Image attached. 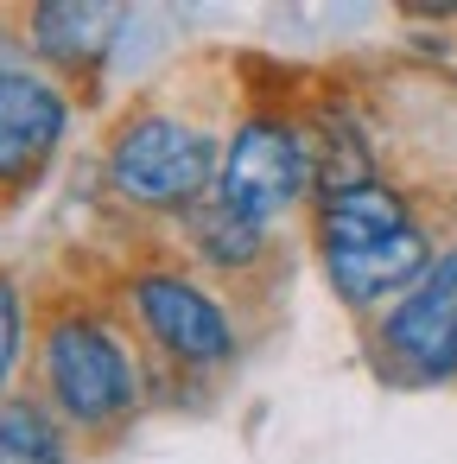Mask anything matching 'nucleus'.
<instances>
[{"label":"nucleus","mask_w":457,"mask_h":464,"mask_svg":"<svg viewBox=\"0 0 457 464\" xmlns=\"http://www.w3.org/2000/svg\"><path fill=\"white\" fill-rule=\"evenodd\" d=\"M216 179H223V140L185 115L147 109V115H128L109 140V185L134 210L191 217L210 204Z\"/></svg>","instance_id":"1"},{"label":"nucleus","mask_w":457,"mask_h":464,"mask_svg":"<svg viewBox=\"0 0 457 464\" xmlns=\"http://www.w3.org/2000/svg\"><path fill=\"white\" fill-rule=\"evenodd\" d=\"M39 375H45L52 413L71 420V426H83V432L115 426L134 407V394H140L121 337L96 312H83V305L45 318V331H39Z\"/></svg>","instance_id":"2"},{"label":"nucleus","mask_w":457,"mask_h":464,"mask_svg":"<svg viewBox=\"0 0 457 464\" xmlns=\"http://www.w3.org/2000/svg\"><path fill=\"white\" fill-rule=\"evenodd\" d=\"M318 185V153H311V134L286 115H248L229 147H223V179H216V204L248 217V223H267L280 210H292L305 191Z\"/></svg>","instance_id":"3"},{"label":"nucleus","mask_w":457,"mask_h":464,"mask_svg":"<svg viewBox=\"0 0 457 464\" xmlns=\"http://www.w3.org/2000/svg\"><path fill=\"white\" fill-rule=\"evenodd\" d=\"M128 299H134L147 337H153L172 362H185V369H216V362L235 356V324H229V312L216 305L210 286L185 280L178 267H140V274L128 280Z\"/></svg>","instance_id":"4"},{"label":"nucleus","mask_w":457,"mask_h":464,"mask_svg":"<svg viewBox=\"0 0 457 464\" xmlns=\"http://www.w3.org/2000/svg\"><path fill=\"white\" fill-rule=\"evenodd\" d=\"M381 350L406 382H451L457 375V242L425 267V280L387 305Z\"/></svg>","instance_id":"5"},{"label":"nucleus","mask_w":457,"mask_h":464,"mask_svg":"<svg viewBox=\"0 0 457 464\" xmlns=\"http://www.w3.org/2000/svg\"><path fill=\"white\" fill-rule=\"evenodd\" d=\"M64 90L39 71L7 64L0 71V198H20L45 179V166L58 160L64 140Z\"/></svg>","instance_id":"6"},{"label":"nucleus","mask_w":457,"mask_h":464,"mask_svg":"<svg viewBox=\"0 0 457 464\" xmlns=\"http://www.w3.org/2000/svg\"><path fill=\"white\" fill-rule=\"evenodd\" d=\"M318 255H368L394 236L413 229V210L394 185L381 179H362V185H343V191H318Z\"/></svg>","instance_id":"7"},{"label":"nucleus","mask_w":457,"mask_h":464,"mask_svg":"<svg viewBox=\"0 0 457 464\" xmlns=\"http://www.w3.org/2000/svg\"><path fill=\"white\" fill-rule=\"evenodd\" d=\"M432 261H438V255H432L425 229L413 223L406 236H394V242H381V248H368V255H324V274H330V286H337L343 305L368 312V305H381L387 293L406 299V293L425 280Z\"/></svg>","instance_id":"8"},{"label":"nucleus","mask_w":457,"mask_h":464,"mask_svg":"<svg viewBox=\"0 0 457 464\" xmlns=\"http://www.w3.org/2000/svg\"><path fill=\"white\" fill-rule=\"evenodd\" d=\"M121 20L128 14L109 7V0H45V7H33V20H26V33H33L26 45L58 71H96L102 52L115 45Z\"/></svg>","instance_id":"9"},{"label":"nucleus","mask_w":457,"mask_h":464,"mask_svg":"<svg viewBox=\"0 0 457 464\" xmlns=\"http://www.w3.org/2000/svg\"><path fill=\"white\" fill-rule=\"evenodd\" d=\"M185 229H191V255H197L204 267H216V274H248V267L267 255V229L248 223V217H235V210H223L216 198H210L204 210H191Z\"/></svg>","instance_id":"10"},{"label":"nucleus","mask_w":457,"mask_h":464,"mask_svg":"<svg viewBox=\"0 0 457 464\" xmlns=\"http://www.w3.org/2000/svg\"><path fill=\"white\" fill-rule=\"evenodd\" d=\"M0 464H71L64 451V420L39 394H7L0 401Z\"/></svg>","instance_id":"11"},{"label":"nucleus","mask_w":457,"mask_h":464,"mask_svg":"<svg viewBox=\"0 0 457 464\" xmlns=\"http://www.w3.org/2000/svg\"><path fill=\"white\" fill-rule=\"evenodd\" d=\"M20 343H26V305H20V280L0 274V401H7V382L20 369Z\"/></svg>","instance_id":"12"}]
</instances>
